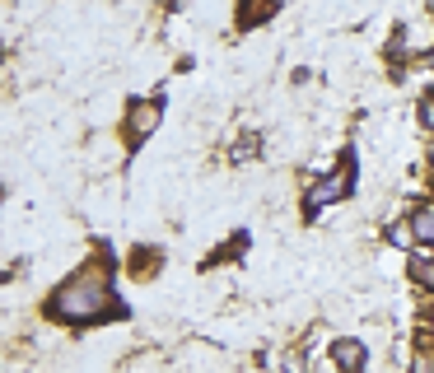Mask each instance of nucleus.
Returning a JSON list of instances; mask_svg holds the SVG:
<instances>
[{
	"mask_svg": "<svg viewBox=\"0 0 434 373\" xmlns=\"http://www.w3.org/2000/svg\"><path fill=\"white\" fill-rule=\"evenodd\" d=\"M103 303H108V294H103V285H98L93 276L70 280L61 294H56V312H61V317H75V322H89Z\"/></svg>",
	"mask_w": 434,
	"mask_h": 373,
	"instance_id": "nucleus-1",
	"label": "nucleus"
},
{
	"mask_svg": "<svg viewBox=\"0 0 434 373\" xmlns=\"http://www.w3.org/2000/svg\"><path fill=\"white\" fill-rule=\"evenodd\" d=\"M332 364L346 369V373H359V369H364V345H359V341H336V345H332Z\"/></svg>",
	"mask_w": 434,
	"mask_h": 373,
	"instance_id": "nucleus-2",
	"label": "nucleus"
},
{
	"mask_svg": "<svg viewBox=\"0 0 434 373\" xmlns=\"http://www.w3.org/2000/svg\"><path fill=\"white\" fill-rule=\"evenodd\" d=\"M155 103H136V108H131V126H136V136L140 131H155Z\"/></svg>",
	"mask_w": 434,
	"mask_h": 373,
	"instance_id": "nucleus-3",
	"label": "nucleus"
},
{
	"mask_svg": "<svg viewBox=\"0 0 434 373\" xmlns=\"http://www.w3.org/2000/svg\"><path fill=\"white\" fill-rule=\"evenodd\" d=\"M411 233L425 238V243H434V210H416L411 215Z\"/></svg>",
	"mask_w": 434,
	"mask_h": 373,
	"instance_id": "nucleus-4",
	"label": "nucleus"
},
{
	"mask_svg": "<svg viewBox=\"0 0 434 373\" xmlns=\"http://www.w3.org/2000/svg\"><path fill=\"white\" fill-rule=\"evenodd\" d=\"M332 196H341V182H336V177H332V182H323V186H318V191L309 196V210H318V205H327Z\"/></svg>",
	"mask_w": 434,
	"mask_h": 373,
	"instance_id": "nucleus-5",
	"label": "nucleus"
},
{
	"mask_svg": "<svg viewBox=\"0 0 434 373\" xmlns=\"http://www.w3.org/2000/svg\"><path fill=\"white\" fill-rule=\"evenodd\" d=\"M416 276L425 280V285H434V262H416Z\"/></svg>",
	"mask_w": 434,
	"mask_h": 373,
	"instance_id": "nucleus-6",
	"label": "nucleus"
},
{
	"mask_svg": "<svg viewBox=\"0 0 434 373\" xmlns=\"http://www.w3.org/2000/svg\"><path fill=\"white\" fill-rule=\"evenodd\" d=\"M388 238H392V243H397V248H411V233H406V229H402V224H397V229H392V233H388Z\"/></svg>",
	"mask_w": 434,
	"mask_h": 373,
	"instance_id": "nucleus-7",
	"label": "nucleus"
},
{
	"mask_svg": "<svg viewBox=\"0 0 434 373\" xmlns=\"http://www.w3.org/2000/svg\"><path fill=\"white\" fill-rule=\"evenodd\" d=\"M430 159H434V150H430Z\"/></svg>",
	"mask_w": 434,
	"mask_h": 373,
	"instance_id": "nucleus-8",
	"label": "nucleus"
}]
</instances>
